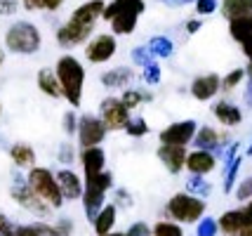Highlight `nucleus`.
<instances>
[{
    "label": "nucleus",
    "instance_id": "1",
    "mask_svg": "<svg viewBox=\"0 0 252 236\" xmlns=\"http://www.w3.org/2000/svg\"><path fill=\"white\" fill-rule=\"evenodd\" d=\"M106 2L104 0H90L73 10L71 19L57 31V43L62 47H76L83 40H88L90 34L94 31V24L104 17Z\"/></svg>",
    "mask_w": 252,
    "mask_h": 236
},
{
    "label": "nucleus",
    "instance_id": "2",
    "mask_svg": "<svg viewBox=\"0 0 252 236\" xmlns=\"http://www.w3.org/2000/svg\"><path fill=\"white\" fill-rule=\"evenodd\" d=\"M146 2L144 0H113L106 5L104 17L111 24V31L116 35H130L137 29V19L139 14H144Z\"/></svg>",
    "mask_w": 252,
    "mask_h": 236
},
{
    "label": "nucleus",
    "instance_id": "3",
    "mask_svg": "<svg viewBox=\"0 0 252 236\" xmlns=\"http://www.w3.org/2000/svg\"><path fill=\"white\" fill-rule=\"evenodd\" d=\"M55 71H57L62 92H64V97L68 100V104L71 106H80L83 85H85V68H83V64L73 55H64V57H59Z\"/></svg>",
    "mask_w": 252,
    "mask_h": 236
},
{
    "label": "nucleus",
    "instance_id": "4",
    "mask_svg": "<svg viewBox=\"0 0 252 236\" xmlns=\"http://www.w3.org/2000/svg\"><path fill=\"white\" fill-rule=\"evenodd\" d=\"M26 182L31 184V189L35 191L52 210H55V208H62V203H64V191H62L59 182H57V175L52 170L35 168V166H33V168L29 170Z\"/></svg>",
    "mask_w": 252,
    "mask_h": 236
},
{
    "label": "nucleus",
    "instance_id": "5",
    "mask_svg": "<svg viewBox=\"0 0 252 236\" xmlns=\"http://www.w3.org/2000/svg\"><path fill=\"white\" fill-rule=\"evenodd\" d=\"M167 215H170L175 222H182V225L200 222L203 215H205V201H203L200 196H196V194H189V191L175 194V196L167 201Z\"/></svg>",
    "mask_w": 252,
    "mask_h": 236
},
{
    "label": "nucleus",
    "instance_id": "6",
    "mask_svg": "<svg viewBox=\"0 0 252 236\" xmlns=\"http://www.w3.org/2000/svg\"><path fill=\"white\" fill-rule=\"evenodd\" d=\"M113 177L111 172H99L94 177H85V191H83V208L88 215L90 222H94V217L99 215V210L104 208V199H106V191L111 189Z\"/></svg>",
    "mask_w": 252,
    "mask_h": 236
},
{
    "label": "nucleus",
    "instance_id": "7",
    "mask_svg": "<svg viewBox=\"0 0 252 236\" xmlns=\"http://www.w3.org/2000/svg\"><path fill=\"white\" fill-rule=\"evenodd\" d=\"M5 45L10 52H17V55H33L40 50V34L33 24L17 22L12 24L5 35Z\"/></svg>",
    "mask_w": 252,
    "mask_h": 236
},
{
    "label": "nucleus",
    "instance_id": "8",
    "mask_svg": "<svg viewBox=\"0 0 252 236\" xmlns=\"http://www.w3.org/2000/svg\"><path fill=\"white\" fill-rule=\"evenodd\" d=\"M106 123L101 121V116H83L78 121V139H80V146L83 149H90V146H99L106 137Z\"/></svg>",
    "mask_w": 252,
    "mask_h": 236
},
{
    "label": "nucleus",
    "instance_id": "9",
    "mask_svg": "<svg viewBox=\"0 0 252 236\" xmlns=\"http://www.w3.org/2000/svg\"><path fill=\"white\" fill-rule=\"evenodd\" d=\"M12 199L19 203L22 208H26V210H31V213H35V215H43V217L52 210V208L31 189L29 182H22V180L14 182V184H12Z\"/></svg>",
    "mask_w": 252,
    "mask_h": 236
},
{
    "label": "nucleus",
    "instance_id": "10",
    "mask_svg": "<svg viewBox=\"0 0 252 236\" xmlns=\"http://www.w3.org/2000/svg\"><path fill=\"white\" fill-rule=\"evenodd\" d=\"M130 109L123 104L118 97H106L101 101V121L106 123L109 130H125V125L130 121Z\"/></svg>",
    "mask_w": 252,
    "mask_h": 236
},
{
    "label": "nucleus",
    "instance_id": "11",
    "mask_svg": "<svg viewBox=\"0 0 252 236\" xmlns=\"http://www.w3.org/2000/svg\"><path fill=\"white\" fill-rule=\"evenodd\" d=\"M198 133L196 121H177V123L167 125L165 130H160V144H177V146H187L189 142H193V137Z\"/></svg>",
    "mask_w": 252,
    "mask_h": 236
},
{
    "label": "nucleus",
    "instance_id": "12",
    "mask_svg": "<svg viewBox=\"0 0 252 236\" xmlns=\"http://www.w3.org/2000/svg\"><path fill=\"white\" fill-rule=\"evenodd\" d=\"M116 38L109 34H99L97 38H92L85 47V57H88V62L92 64H104V62H109L111 57L116 55Z\"/></svg>",
    "mask_w": 252,
    "mask_h": 236
},
{
    "label": "nucleus",
    "instance_id": "13",
    "mask_svg": "<svg viewBox=\"0 0 252 236\" xmlns=\"http://www.w3.org/2000/svg\"><path fill=\"white\" fill-rule=\"evenodd\" d=\"M229 34L241 45L243 55L252 59V14L238 17V19H229Z\"/></svg>",
    "mask_w": 252,
    "mask_h": 236
},
{
    "label": "nucleus",
    "instance_id": "14",
    "mask_svg": "<svg viewBox=\"0 0 252 236\" xmlns=\"http://www.w3.org/2000/svg\"><path fill=\"white\" fill-rule=\"evenodd\" d=\"M187 146H177V144H160L158 146V158H160V163L165 166L167 172H182V170L187 168Z\"/></svg>",
    "mask_w": 252,
    "mask_h": 236
},
{
    "label": "nucleus",
    "instance_id": "15",
    "mask_svg": "<svg viewBox=\"0 0 252 236\" xmlns=\"http://www.w3.org/2000/svg\"><path fill=\"white\" fill-rule=\"evenodd\" d=\"M217 168V156L215 151H205V149H193L187 156V170L191 175H208Z\"/></svg>",
    "mask_w": 252,
    "mask_h": 236
},
{
    "label": "nucleus",
    "instance_id": "16",
    "mask_svg": "<svg viewBox=\"0 0 252 236\" xmlns=\"http://www.w3.org/2000/svg\"><path fill=\"white\" fill-rule=\"evenodd\" d=\"M220 90H221V76H217V73L198 76V78H193V83H191V95H193L198 101L212 100Z\"/></svg>",
    "mask_w": 252,
    "mask_h": 236
},
{
    "label": "nucleus",
    "instance_id": "17",
    "mask_svg": "<svg viewBox=\"0 0 252 236\" xmlns=\"http://www.w3.org/2000/svg\"><path fill=\"white\" fill-rule=\"evenodd\" d=\"M57 182H59V187H62V191H64V199H68V201H78V199H83V191H85V182H80V177H78L73 170H59L57 172Z\"/></svg>",
    "mask_w": 252,
    "mask_h": 236
},
{
    "label": "nucleus",
    "instance_id": "18",
    "mask_svg": "<svg viewBox=\"0 0 252 236\" xmlns=\"http://www.w3.org/2000/svg\"><path fill=\"white\" fill-rule=\"evenodd\" d=\"M229 142V137L226 133H217L215 128H210V125H203V128H198L196 137H193V144L196 149H205V151H217L220 146H224Z\"/></svg>",
    "mask_w": 252,
    "mask_h": 236
},
{
    "label": "nucleus",
    "instance_id": "19",
    "mask_svg": "<svg viewBox=\"0 0 252 236\" xmlns=\"http://www.w3.org/2000/svg\"><path fill=\"white\" fill-rule=\"evenodd\" d=\"M80 161H83V172H85V177H94L99 172H104L106 156H104L101 146H90V149H83Z\"/></svg>",
    "mask_w": 252,
    "mask_h": 236
},
{
    "label": "nucleus",
    "instance_id": "20",
    "mask_svg": "<svg viewBox=\"0 0 252 236\" xmlns=\"http://www.w3.org/2000/svg\"><path fill=\"white\" fill-rule=\"evenodd\" d=\"M215 118L226 128H236V125L243 123V111L236 104H231L229 100H221L215 104Z\"/></svg>",
    "mask_w": 252,
    "mask_h": 236
},
{
    "label": "nucleus",
    "instance_id": "21",
    "mask_svg": "<svg viewBox=\"0 0 252 236\" xmlns=\"http://www.w3.org/2000/svg\"><path fill=\"white\" fill-rule=\"evenodd\" d=\"M217 222H220V232L221 234H226V236H241L243 229H245L241 208H238V210H226Z\"/></svg>",
    "mask_w": 252,
    "mask_h": 236
},
{
    "label": "nucleus",
    "instance_id": "22",
    "mask_svg": "<svg viewBox=\"0 0 252 236\" xmlns=\"http://www.w3.org/2000/svg\"><path fill=\"white\" fill-rule=\"evenodd\" d=\"M220 10L224 19H238V17H248L252 14V0H221Z\"/></svg>",
    "mask_w": 252,
    "mask_h": 236
},
{
    "label": "nucleus",
    "instance_id": "23",
    "mask_svg": "<svg viewBox=\"0 0 252 236\" xmlns=\"http://www.w3.org/2000/svg\"><path fill=\"white\" fill-rule=\"evenodd\" d=\"M10 158L17 168H33V163H35V151H33L31 144L17 142V144L10 146Z\"/></svg>",
    "mask_w": 252,
    "mask_h": 236
},
{
    "label": "nucleus",
    "instance_id": "24",
    "mask_svg": "<svg viewBox=\"0 0 252 236\" xmlns=\"http://www.w3.org/2000/svg\"><path fill=\"white\" fill-rule=\"evenodd\" d=\"M38 88L47 95V97H62V85H59V78H57V71L52 68H40L38 71Z\"/></svg>",
    "mask_w": 252,
    "mask_h": 236
},
{
    "label": "nucleus",
    "instance_id": "25",
    "mask_svg": "<svg viewBox=\"0 0 252 236\" xmlns=\"http://www.w3.org/2000/svg\"><path fill=\"white\" fill-rule=\"evenodd\" d=\"M134 78V71L127 67H116L106 71L104 76H101V83L106 85V88H125L130 80Z\"/></svg>",
    "mask_w": 252,
    "mask_h": 236
},
{
    "label": "nucleus",
    "instance_id": "26",
    "mask_svg": "<svg viewBox=\"0 0 252 236\" xmlns=\"http://www.w3.org/2000/svg\"><path fill=\"white\" fill-rule=\"evenodd\" d=\"M94 232H97V236L101 234H109L111 229H113V225H116V205H104L101 210H99V215L94 217Z\"/></svg>",
    "mask_w": 252,
    "mask_h": 236
},
{
    "label": "nucleus",
    "instance_id": "27",
    "mask_svg": "<svg viewBox=\"0 0 252 236\" xmlns=\"http://www.w3.org/2000/svg\"><path fill=\"white\" fill-rule=\"evenodd\" d=\"M149 47H151V52L156 57H160V59H167V57H172L175 52V45H172V40L167 38V35H154L151 40H149Z\"/></svg>",
    "mask_w": 252,
    "mask_h": 236
},
{
    "label": "nucleus",
    "instance_id": "28",
    "mask_svg": "<svg viewBox=\"0 0 252 236\" xmlns=\"http://www.w3.org/2000/svg\"><path fill=\"white\" fill-rule=\"evenodd\" d=\"M205 175H191L187 180V191L189 194H196V196H200V199H205L210 191H212V187H210L208 180H203Z\"/></svg>",
    "mask_w": 252,
    "mask_h": 236
},
{
    "label": "nucleus",
    "instance_id": "29",
    "mask_svg": "<svg viewBox=\"0 0 252 236\" xmlns=\"http://www.w3.org/2000/svg\"><path fill=\"white\" fill-rule=\"evenodd\" d=\"M121 100H123V104L132 111V109H137L139 104H144V101L151 100V95H149V92H142V90H125Z\"/></svg>",
    "mask_w": 252,
    "mask_h": 236
},
{
    "label": "nucleus",
    "instance_id": "30",
    "mask_svg": "<svg viewBox=\"0 0 252 236\" xmlns=\"http://www.w3.org/2000/svg\"><path fill=\"white\" fill-rule=\"evenodd\" d=\"M154 236H184V229L179 222H170V220H160L154 227Z\"/></svg>",
    "mask_w": 252,
    "mask_h": 236
},
{
    "label": "nucleus",
    "instance_id": "31",
    "mask_svg": "<svg viewBox=\"0 0 252 236\" xmlns=\"http://www.w3.org/2000/svg\"><path fill=\"white\" fill-rule=\"evenodd\" d=\"M245 76H248V73H245V68H233V71H229V73L221 78V90L231 92L233 88H238L243 80H245Z\"/></svg>",
    "mask_w": 252,
    "mask_h": 236
},
{
    "label": "nucleus",
    "instance_id": "32",
    "mask_svg": "<svg viewBox=\"0 0 252 236\" xmlns=\"http://www.w3.org/2000/svg\"><path fill=\"white\" fill-rule=\"evenodd\" d=\"M125 133L130 137H144L149 135V123L144 121L142 116H134V118H130L127 121V125H125Z\"/></svg>",
    "mask_w": 252,
    "mask_h": 236
},
{
    "label": "nucleus",
    "instance_id": "33",
    "mask_svg": "<svg viewBox=\"0 0 252 236\" xmlns=\"http://www.w3.org/2000/svg\"><path fill=\"white\" fill-rule=\"evenodd\" d=\"M19 236H57L55 227L50 225H26V227H19Z\"/></svg>",
    "mask_w": 252,
    "mask_h": 236
},
{
    "label": "nucleus",
    "instance_id": "34",
    "mask_svg": "<svg viewBox=\"0 0 252 236\" xmlns=\"http://www.w3.org/2000/svg\"><path fill=\"white\" fill-rule=\"evenodd\" d=\"M241 163H243V158L236 156V158H233V161L229 163V166H226V175H224V191H226V194L233 189V182H236V177H238Z\"/></svg>",
    "mask_w": 252,
    "mask_h": 236
},
{
    "label": "nucleus",
    "instance_id": "35",
    "mask_svg": "<svg viewBox=\"0 0 252 236\" xmlns=\"http://www.w3.org/2000/svg\"><path fill=\"white\" fill-rule=\"evenodd\" d=\"M154 52H151V47L149 45H144V47H134V50H132V62H134V64H137V67H146V64H151V62H154Z\"/></svg>",
    "mask_w": 252,
    "mask_h": 236
},
{
    "label": "nucleus",
    "instance_id": "36",
    "mask_svg": "<svg viewBox=\"0 0 252 236\" xmlns=\"http://www.w3.org/2000/svg\"><path fill=\"white\" fill-rule=\"evenodd\" d=\"M220 232V222L212 220V217H203L198 222V229H196V236H217Z\"/></svg>",
    "mask_w": 252,
    "mask_h": 236
},
{
    "label": "nucleus",
    "instance_id": "37",
    "mask_svg": "<svg viewBox=\"0 0 252 236\" xmlns=\"http://www.w3.org/2000/svg\"><path fill=\"white\" fill-rule=\"evenodd\" d=\"M142 78L146 85H158V83H160V67H158L156 62L146 64V67L142 68Z\"/></svg>",
    "mask_w": 252,
    "mask_h": 236
},
{
    "label": "nucleus",
    "instance_id": "38",
    "mask_svg": "<svg viewBox=\"0 0 252 236\" xmlns=\"http://www.w3.org/2000/svg\"><path fill=\"white\" fill-rule=\"evenodd\" d=\"M236 199H238V201H250L252 199V177H245V180L238 184V189H236Z\"/></svg>",
    "mask_w": 252,
    "mask_h": 236
},
{
    "label": "nucleus",
    "instance_id": "39",
    "mask_svg": "<svg viewBox=\"0 0 252 236\" xmlns=\"http://www.w3.org/2000/svg\"><path fill=\"white\" fill-rule=\"evenodd\" d=\"M220 7V0H196V12L198 14H212V12H217Z\"/></svg>",
    "mask_w": 252,
    "mask_h": 236
},
{
    "label": "nucleus",
    "instance_id": "40",
    "mask_svg": "<svg viewBox=\"0 0 252 236\" xmlns=\"http://www.w3.org/2000/svg\"><path fill=\"white\" fill-rule=\"evenodd\" d=\"M125 236H154V229L146 222H134V225L125 232Z\"/></svg>",
    "mask_w": 252,
    "mask_h": 236
},
{
    "label": "nucleus",
    "instance_id": "41",
    "mask_svg": "<svg viewBox=\"0 0 252 236\" xmlns=\"http://www.w3.org/2000/svg\"><path fill=\"white\" fill-rule=\"evenodd\" d=\"M0 236H19V227L12 225L2 213H0Z\"/></svg>",
    "mask_w": 252,
    "mask_h": 236
},
{
    "label": "nucleus",
    "instance_id": "42",
    "mask_svg": "<svg viewBox=\"0 0 252 236\" xmlns=\"http://www.w3.org/2000/svg\"><path fill=\"white\" fill-rule=\"evenodd\" d=\"M64 128H66V133H68V135H76L78 133V123H76V113H66L64 116Z\"/></svg>",
    "mask_w": 252,
    "mask_h": 236
},
{
    "label": "nucleus",
    "instance_id": "43",
    "mask_svg": "<svg viewBox=\"0 0 252 236\" xmlns=\"http://www.w3.org/2000/svg\"><path fill=\"white\" fill-rule=\"evenodd\" d=\"M17 10H19L17 0H0V14H14Z\"/></svg>",
    "mask_w": 252,
    "mask_h": 236
},
{
    "label": "nucleus",
    "instance_id": "44",
    "mask_svg": "<svg viewBox=\"0 0 252 236\" xmlns=\"http://www.w3.org/2000/svg\"><path fill=\"white\" fill-rule=\"evenodd\" d=\"M71 229H73V225H71V220H59V222L55 225L57 236H71Z\"/></svg>",
    "mask_w": 252,
    "mask_h": 236
},
{
    "label": "nucleus",
    "instance_id": "45",
    "mask_svg": "<svg viewBox=\"0 0 252 236\" xmlns=\"http://www.w3.org/2000/svg\"><path fill=\"white\" fill-rule=\"evenodd\" d=\"M59 161H64V163H71L73 161V146L71 144H64L59 149Z\"/></svg>",
    "mask_w": 252,
    "mask_h": 236
},
{
    "label": "nucleus",
    "instance_id": "46",
    "mask_svg": "<svg viewBox=\"0 0 252 236\" xmlns=\"http://www.w3.org/2000/svg\"><path fill=\"white\" fill-rule=\"evenodd\" d=\"M26 10H45V0H22Z\"/></svg>",
    "mask_w": 252,
    "mask_h": 236
},
{
    "label": "nucleus",
    "instance_id": "47",
    "mask_svg": "<svg viewBox=\"0 0 252 236\" xmlns=\"http://www.w3.org/2000/svg\"><path fill=\"white\" fill-rule=\"evenodd\" d=\"M158 2H163V5H167V7H182V5L196 2V0H158Z\"/></svg>",
    "mask_w": 252,
    "mask_h": 236
},
{
    "label": "nucleus",
    "instance_id": "48",
    "mask_svg": "<svg viewBox=\"0 0 252 236\" xmlns=\"http://www.w3.org/2000/svg\"><path fill=\"white\" fill-rule=\"evenodd\" d=\"M243 100H245V104L252 109V78H248V85H245V95H243Z\"/></svg>",
    "mask_w": 252,
    "mask_h": 236
},
{
    "label": "nucleus",
    "instance_id": "49",
    "mask_svg": "<svg viewBox=\"0 0 252 236\" xmlns=\"http://www.w3.org/2000/svg\"><path fill=\"white\" fill-rule=\"evenodd\" d=\"M200 26H203V22H198V19H189L187 22V34H196V31H200Z\"/></svg>",
    "mask_w": 252,
    "mask_h": 236
},
{
    "label": "nucleus",
    "instance_id": "50",
    "mask_svg": "<svg viewBox=\"0 0 252 236\" xmlns=\"http://www.w3.org/2000/svg\"><path fill=\"white\" fill-rule=\"evenodd\" d=\"M62 5H64V0H45V10H50V12L59 10Z\"/></svg>",
    "mask_w": 252,
    "mask_h": 236
},
{
    "label": "nucleus",
    "instance_id": "51",
    "mask_svg": "<svg viewBox=\"0 0 252 236\" xmlns=\"http://www.w3.org/2000/svg\"><path fill=\"white\" fill-rule=\"evenodd\" d=\"M245 73H248V78H252V59H248V67H245Z\"/></svg>",
    "mask_w": 252,
    "mask_h": 236
},
{
    "label": "nucleus",
    "instance_id": "52",
    "mask_svg": "<svg viewBox=\"0 0 252 236\" xmlns=\"http://www.w3.org/2000/svg\"><path fill=\"white\" fill-rule=\"evenodd\" d=\"M101 236H125V234H121V232H109V234H101Z\"/></svg>",
    "mask_w": 252,
    "mask_h": 236
},
{
    "label": "nucleus",
    "instance_id": "53",
    "mask_svg": "<svg viewBox=\"0 0 252 236\" xmlns=\"http://www.w3.org/2000/svg\"><path fill=\"white\" fill-rule=\"evenodd\" d=\"M248 156H252V144L248 146Z\"/></svg>",
    "mask_w": 252,
    "mask_h": 236
},
{
    "label": "nucleus",
    "instance_id": "54",
    "mask_svg": "<svg viewBox=\"0 0 252 236\" xmlns=\"http://www.w3.org/2000/svg\"><path fill=\"white\" fill-rule=\"evenodd\" d=\"M243 236H252V229H248V232H245V234H243Z\"/></svg>",
    "mask_w": 252,
    "mask_h": 236
},
{
    "label": "nucleus",
    "instance_id": "55",
    "mask_svg": "<svg viewBox=\"0 0 252 236\" xmlns=\"http://www.w3.org/2000/svg\"><path fill=\"white\" fill-rule=\"evenodd\" d=\"M2 59H5V57H2V50H0V64H2Z\"/></svg>",
    "mask_w": 252,
    "mask_h": 236
}]
</instances>
